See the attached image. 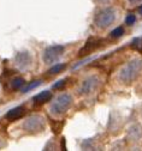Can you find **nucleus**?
I'll return each instance as SVG.
<instances>
[{
    "label": "nucleus",
    "instance_id": "11",
    "mask_svg": "<svg viewBox=\"0 0 142 151\" xmlns=\"http://www.w3.org/2000/svg\"><path fill=\"white\" fill-rule=\"evenodd\" d=\"M25 84V81L21 77H16L11 81V88L12 90H18V89H21L23 85Z\"/></svg>",
    "mask_w": 142,
    "mask_h": 151
},
{
    "label": "nucleus",
    "instance_id": "5",
    "mask_svg": "<svg viewBox=\"0 0 142 151\" xmlns=\"http://www.w3.org/2000/svg\"><path fill=\"white\" fill-rule=\"evenodd\" d=\"M23 128L25 129V132H28V133H37V132L44 131L45 120L40 115H33L24 121Z\"/></svg>",
    "mask_w": 142,
    "mask_h": 151
},
{
    "label": "nucleus",
    "instance_id": "13",
    "mask_svg": "<svg viewBox=\"0 0 142 151\" xmlns=\"http://www.w3.org/2000/svg\"><path fill=\"white\" fill-rule=\"evenodd\" d=\"M131 47L134 49H136L137 52L142 53V39H135L131 43Z\"/></svg>",
    "mask_w": 142,
    "mask_h": 151
},
{
    "label": "nucleus",
    "instance_id": "7",
    "mask_svg": "<svg viewBox=\"0 0 142 151\" xmlns=\"http://www.w3.org/2000/svg\"><path fill=\"white\" fill-rule=\"evenodd\" d=\"M31 64H33V59L28 52H19L15 55V65L18 70L21 71L29 70L31 67Z\"/></svg>",
    "mask_w": 142,
    "mask_h": 151
},
{
    "label": "nucleus",
    "instance_id": "16",
    "mask_svg": "<svg viewBox=\"0 0 142 151\" xmlns=\"http://www.w3.org/2000/svg\"><path fill=\"white\" fill-rule=\"evenodd\" d=\"M135 21H136V17H135V14H133V13L128 14V17L125 18V23H127L128 25H133V24L135 23Z\"/></svg>",
    "mask_w": 142,
    "mask_h": 151
},
{
    "label": "nucleus",
    "instance_id": "19",
    "mask_svg": "<svg viewBox=\"0 0 142 151\" xmlns=\"http://www.w3.org/2000/svg\"><path fill=\"white\" fill-rule=\"evenodd\" d=\"M138 11H140V12H141V13H142V6H141V7H140V9H138Z\"/></svg>",
    "mask_w": 142,
    "mask_h": 151
},
{
    "label": "nucleus",
    "instance_id": "1",
    "mask_svg": "<svg viewBox=\"0 0 142 151\" xmlns=\"http://www.w3.org/2000/svg\"><path fill=\"white\" fill-rule=\"evenodd\" d=\"M141 71H142V60L134 59L119 70L118 79L124 84H130L138 77Z\"/></svg>",
    "mask_w": 142,
    "mask_h": 151
},
{
    "label": "nucleus",
    "instance_id": "6",
    "mask_svg": "<svg viewBox=\"0 0 142 151\" xmlns=\"http://www.w3.org/2000/svg\"><path fill=\"white\" fill-rule=\"evenodd\" d=\"M99 84H100V79H99L98 76H90V77L86 78L82 83H81V86L78 89L79 95H82V96L90 95V93H93L94 91H96Z\"/></svg>",
    "mask_w": 142,
    "mask_h": 151
},
{
    "label": "nucleus",
    "instance_id": "14",
    "mask_svg": "<svg viewBox=\"0 0 142 151\" xmlns=\"http://www.w3.org/2000/svg\"><path fill=\"white\" fill-rule=\"evenodd\" d=\"M123 34H124V29H123V27H118V28H116V29L111 32V36L114 37V39H117V37H120Z\"/></svg>",
    "mask_w": 142,
    "mask_h": 151
},
{
    "label": "nucleus",
    "instance_id": "18",
    "mask_svg": "<svg viewBox=\"0 0 142 151\" xmlns=\"http://www.w3.org/2000/svg\"><path fill=\"white\" fill-rule=\"evenodd\" d=\"M130 5H137L140 3H142V0H128Z\"/></svg>",
    "mask_w": 142,
    "mask_h": 151
},
{
    "label": "nucleus",
    "instance_id": "12",
    "mask_svg": "<svg viewBox=\"0 0 142 151\" xmlns=\"http://www.w3.org/2000/svg\"><path fill=\"white\" fill-rule=\"evenodd\" d=\"M66 67V65L65 64H55L52 68H50V71H48V74H58V73H60L64 68Z\"/></svg>",
    "mask_w": 142,
    "mask_h": 151
},
{
    "label": "nucleus",
    "instance_id": "3",
    "mask_svg": "<svg viewBox=\"0 0 142 151\" xmlns=\"http://www.w3.org/2000/svg\"><path fill=\"white\" fill-rule=\"evenodd\" d=\"M116 21V10L112 7L104 9L96 13L94 18V24L99 29H106Z\"/></svg>",
    "mask_w": 142,
    "mask_h": 151
},
{
    "label": "nucleus",
    "instance_id": "9",
    "mask_svg": "<svg viewBox=\"0 0 142 151\" xmlns=\"http://www.w3.org/2000/svg\"><path fill=\"white\" fill-rule=\"evenodd\" d=\"M51 97H52V92L46 90V91H41L40 93H37L34 100H35V103L36 104H42V103L50 101Z\"/></svg>",
    "mask_w": 142,
    "mask_h": 151
},
{
    "label": "nucleus",
    "instance_id": "15",
    "mask_svg": "<svg viewBox=\"0 0 142 151\" xmlns=\"http://www.w3.org/2000/svg\"><path fill=\"white\" fill-rule=\"evenodd\" d=\"M40 84H41V82L40 81H34L33 83H30L29 85H27L23 90H22V92H28V91H30L31 89H34V88H36V86H39Z\"/></svg>",
    "mask_w": 142,
    "mask_h": 151
},
{
    "label": "nucleus",
    "instance_id": "17",
    "mask_svg": "<svg viewBox=\"0 0 142 151\" xmlns=\"http://www.w3.org/2000/svg\"><path fill=\"white\" fill-rule=\"evenodd\" d=\"M65 84H66V82L63 79V81H59L58 83H55V84L53 85V88H54V89H62V88H63Z\"/></svg>",
    "mask_w": 142,
    "mask_h": 151
},
{
    "label": "nucleus",
    "instance_id": "2",
    "mask_svg": "<svg viewBox=\"0 0 142 151\" xmlns=\"http://www.w3.org/2000/svg\"><path fill=\"white\" fill-rule=\"evenodd\" d=\"M72 96L70 93H62L59 95L50 106V113L53 116H62L72 106Z\"/></svg>",
    "mask_w": 142,
    "mask_h": 151
},
{
    "label": "nucleus",
    "instance_id": "10",
    "mask_svg": "<svg viewBox=\"0 0 142 151\" xmlns=\"http://www.w3.org/2000/svg\"><path fill=\"white\" fill-rule=\"evenodd\" d=\"M96 45H98V41H96V40H94V39H89L88 42L86 43V46L79 50V55H81V56H83V55L90 53V52L96 47Z\"/></svg>",
    "mask_w": 142,
    "mask_h": 151
},
{
    "label": "nucleus",
    "instance_id": "4",
    "mask_svg": "<svg viewBox=\"0 0 142 151\" xmlns=\"http://www.w3.org/2000/svg\"><path fill=\"white\" fill-rule=\"evenodd\" d=\"M63 53H64V47L60 45H55V46H51L46 48L42 54L44 63L47 65L55 64V61L59 60V58L63 55Z\"/></svg>",
    "mask_w": 142,
    "mask_h": 151
},
{
    "label": "nucleus",
    "instance_id": "8",
    "mask_svg": "<svg viewBox=\"0 0 142 151\" xmlns=\"http://www.w3.org/2000/svg\"><path fill=\"white\" fill-rule=\"evenodd\" d=\"M23 111H24L23 107H16V108L10 109V110L6 113L5 116H6V119L10 120V121H15V120L19 119V118L23 115Z\"/></svg>",
    "mask_w": 142,
    "mask_h": 151
}]
</instances>
